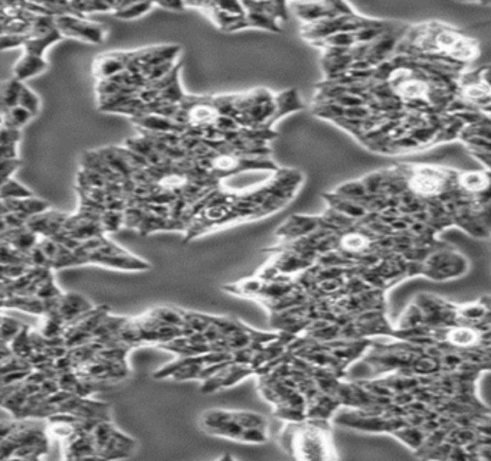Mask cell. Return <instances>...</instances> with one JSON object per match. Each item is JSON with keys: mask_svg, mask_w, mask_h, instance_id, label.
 Segmentation results:
<instances>
[{"mask_svg": "<svg viewBox=\"0 0 491 461\" xmlns=\"http://www.w3.org/2000/svg\"><path fill=\"white\" fill-rule=\"evenodd\" d=\"M279 442L297 460H333L337 453L332 440L330 421L306 418L287 423L282 428Z\"/></svg>", "mask_w": 491, "mask_h": 461, "instance_id": "1", "label": "cell"}, {"mask_svg": "<svg viewBox=\"0 0 491 461\" xmlns=\"http://www.w3.org/2000/svg\"><path fill=\"white\" fill-rule=\"evenodd\" d=\"M201 427L211 436L245 444H264L270 438L265 416L251 411L209 409L202 414Z\"/></svg>", "mask_w": 491, "mask_h": 461, "instance_id": "2", "label": "cell"}, {"mask_svg": "<svg viewBox=\"0 0 491 461\" xmlns=\"http://www.w3.org/2000/svg\"><path fill=\"white\" fill-rule=\"evenodd\" d=\"M55 27L62 36H69L89 43H101L107 31L100 23L89 22L76 14H64L55 18Z\"/></svg>", "mask_w": 491, "mask_h": 461, "instance_id": "3", "label": "cell"}, {"mask_svg": "<svg viewBox=\"0 0 491 461\" xmlns=\"http://www.w3.org/2000/svg\"><path fill=\"white\" fill-rule=\"evenodd\" d=\"M94 306L89 303L87 297L77 293H61L58 295V306L55 313L64 320L65 324H69L85 311L91 310Z\"/></svg>", "mask_w": 491, "mask_h": 461, "instance_id": "4", "label": "cell"}, {"mask_svg": "<svg viewBox=\"0 0 491 461\" xmlns=\"http://www.w3.org/2000/svg\"><path fill=\"white\" fill-rule=\"evenodd\" d=\"M130 52H110L97 56L93 72L98 81H106L122 74L128 63Z\"/></svg>", "mask_w": 491, "mask_h": 461, "instance_id": "5", "label": "cell"}, {"mask_svg": "<svg viewBox=\"0 0 491 461\" xmlns=\"http://www.w3.org/2000/svg\"><path fill=\"white\" fill-rule=\"evenodd\" d=\"M85 264H100L102 267H110V269H117V270H128V271H146L150 269V264L146 262L141 258H137L131 256L130 252L126 254H118V256H100V254H91Z\"/></svg>", "mask_w": 491, "mask_h": 461, "instance_id": "6", "label": "cell"}, {"mask_svg": "<svg viewBox=\"0 0 491 461\" xmlns=\"http://www.w3.org/2000/svg\"><path fill=\"white\" fill-rule=\"evenodd\" d=\"M68 218L67 214L55 212V211H45L39 215L31 216L26 222V228L29 231L35 232L38 236H54L56 232L62 231L65 219Z\"/></svg>", "mask_w": 491, "mask_h": 461, "instance_id": "7", "label": "cell"}, {"mask_svg": "<svg viewBox=\"0 0 491 461\" xmlns=\"http://www.w3.org/2000/svg\"><path fill=\"white\" fill-rule=\"evenodd\" d=\"M48 67L49 64L45 58L23 54L22 58L13 67V78L23 82L29 78L39 76L45 69H48Z\"/></svg>", "mask_w": 491, "mask_h": 461, "instance_id": "8", "label": "cell"}, {"mask_svg": "<svg viewBox=\"0 0 491 461\" xmlns=\"http://www.w3.org/2000/svg\"><path fill=\"white\" fill-rule=\"evenodd\" d=\"M64 36L59 34L58 29L55 27L54 31L43 34V35H36V36H27L25 43H23V49L25 54L29 55H35L39 58H43L45 51H47L54 43L61 41Z\"/></svg>", "mask_w": 491, "mask_h": 461, "instance_id": "9", "label": "cell"}, {"mask_svg": "<svg viewBox=\"0 0 491 461\" xmlns=\"http://www.w3.org/2000/svg\"><path fill=\"white\" fill-rule=\"evenodd\" d=\"M155 5L150 2H122L113 3V12L117 19L133 21L146 14Z\"/></svg>", "mask_w": 491, "mask_h": 461, "instance_id": "10", "label": "cell"}, {"mask_svg": "<svg viewBox=\"0 0 491 461\" xmlns=\"http://www.w3.org/2000/svg\"><path fill=\"white\" fill-rule=\"evenodd\" d=\"M32 118L34 115L31 113L26 111L21 106H14L2 113V127L21 130L23 126L31 122Z\"/></svg>", "mask_w": 491, "mask_h": 461, "instance_id": "11", "label": "cell"}, {"mask_svg": "<svg viewBox=\"0 0 491 461\" xmlns=\"http://www.w3.org/2000/svg\"><path fill=\"white\" fill-rule=\"evenodd\" d=\"M29 332L31 330H29L26 326H22L19 333L9 341V350L12 355L18 356V358L27 359L29 356L34 353V349L31 346V339H29Z\"/></svg>", "mask_w": 491, "mask_h": 461, "instance_id": "12", "label": "cell"}, {"mask_svg": "<svg viewBox=\"0 0 491 461\" xmlns=\"http://www.w3.org/2000/svg\"><path fill=\"white\" fill-rule=\"evenodd\" d=\"M38 240H39L38 235L35 232H32V231H29L25 227V228H21L18 231V234L12 238V241L9 243V245L13 249H16L18 252H21V254L27 256V252L38 244Z\"/></svg>", "mask_w": 491, "mask_h": 461, "instance_id": "13", "label": "cell"}, {"mask_svg": "<svg viewBox=\"0 0 491 461\" xmlns=\"http://www.w3.org/2000/svg\"><path fill=\"white\" fill-rule=\"evenodd\" d=\"M34 196V193L26 189L23 185H21L19 182H16L12 177H9L8 181H5V183L0 188V201L5 199H23V198H29Z\"/></svg>", "mask_w": 491, "mask_h": 461, "instance_id": "14", "label": "cell"}, {"mask_svg": "<svg viewBox=\"0 0 491 461\" xmlns=\"http://www.w3.org/2000/svg\"><path fill=\"white\" fill-rule=\"evenodd\" d=\"M22 87H23V82L14 80V78L2 82V102H3L5 110L18 106Z\"/></svg>", "mask_w": 491, "mask_h": 461, "instance_id": "15", "label": "cell"}, {"mask_svg": "<svg viewBox=\"0 0 491 461\" xmlns=\"http://www.w3.org/2000/svg\"><path fill=\"white\" fill-rule=\"evenodd\" d=\"M18 106H21L22 109H25L26 111L31 113L34 117L39 113L41 110V100L39 97L31 90V88L26 87L23 84L22 87V90H21V94H19V101H18Z\"/></svg>", "mask_w": 491, "mask_h": 461, "instance_id": "16", "label": "cell"}, {"mask_svg": "<svg viewBox=\"0 0 491 461\" xmlns=\"http://www.w3.org/2000/svg\"><path fill=\"white\" fill-rule=\"evenodd\" d=\"M21 329L22 324L18 320L2 316V320H0V341L9 345V341L19 333Z\"/></svg>", "mask_w": 491, "mask_h": 461, "instance_id": "17", "label": "cell"}, {"mask_svg": "<svg viewBox=\"0 0 491 461\" xmlns=\"http://www.w3.org/2000/svg\"><path fill=\"white\" fill-rule=\"evenodd\" d=\"M100 225L104 232H114L123 225V212L104 211L100 216Z\"/></svg>", "mask_w": 491, "mask_h": 461, "instance_id": "18", "label": "cell"}, {"mask_svg": "<svg viewBox=\"0 0 491 461\" xmlns=\"http://www.w3.org/2000/svg\"><path fill=\"white\" fill-rule=\"evenodd\" d=\"M29 265L35 269H51V261L43 254V251L38 247V244L27 252Z\"/></svg>", "mask_w": 491, "mask_h": 461, "instance_id": "19", "label": "cell"}, {"mask_svg": "<svg viewBox=\"0 0 491 461\" xmlns=\"http://www.w3.org/2000/svg\"><path fill=\"white\" fill-rule=\"evenodd\" d=\"M26 35H16V34H2L0 35V51H8L12 48L23 47L26 41Z\"/></svg>", "mask_w": 491, "mask_h": 461, "instance_id": "20", "label": "cell"}, {"mask_svg": "<svg viewBox=\"0 0 491 461\" xmlns=\"http://www.w3.org/2000/svg\"><path fill=\"white\" fill-rule=\"evenodd\" d=\"M21 139V130L0 127V144H18Z\"/></svg>", "mask_w": 491, "mask_h": 461, "instance_id": "21", "label": "cell"}, {"mask_svg": "<svg viewBox=\"0 0 491 461\" xmlns=\"http://www.w3.org/2000/svg\"><path fill=\"white\" fill-rule=\"evenodd\" d=\"M18 160L16 144H0V161Z\"/></svg>", "mask_w": 491, "mask_h": 461, "instance_id": "22", "label": "cell"}, {"mask_svg": "<svg viewBox=\"0 0 491 461\" xmlns=\"http://www.w3.org/2000/svg\"><path fill=\"white\" fill-rule=\"evenodd\" d=\"M157 6H161L165 9H172V10H182L185 8V3H157Z\"/></svg>", "mask_w": 491, "mask_h": 461, "instance_id": "23", "label": "cell"}]
</instances>
